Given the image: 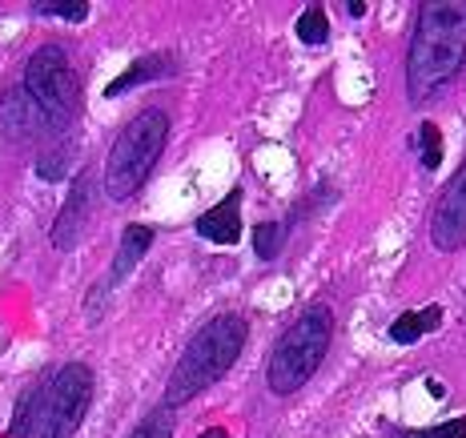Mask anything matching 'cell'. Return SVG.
<instances>
[{
  "label": "cell",
  "instance_id": "1",
  "mask_svg": "<svg viewBox=\"0 0 466 438\" xmlns=\"http://www.w3.org/2000/svg\"><path fill=\"white\" fill-rule=\"evenodd\" d=\"M466 65V0H431L406 48V97L410 105L434 101Z\"/></svg>",
  "mask_w": 466,
  "mask_h": 438
},
{
  "label": "cell",
  "instance_id": "2",
  "mask_svg": "<svg viewBox=\"0 0 466 438\" xmlns=\"http://www.w3.org/2000/svg\"><path fill=\"white\" fill-rule=\"evenodd\" d=\"M246 338H249V326L241 314H213L198 334L189 338V346L181 350L177 366H173L169 382H165V406H186L189 398H198L201 391H209L213 382L226 378V370L241 358L246 350Z\"/></svg>",
  "mask_w": 466,
  "mask_h": 438
},
{
  "label": "cell",
  "instance_id": "3",
  "mask_svg": "<svg viewBox=\"0 0 466 438\" xmlns=\"http://www.w3.org/2000/svg\"><path fill=\"white\" fill-rule=\"evenodd\" d=\"M329 342H334V318L322 301L306 306L298 314V322L286 326V334L278 338L274 354H269V366H266V382L274 394H298L302 386L314 378V370L326 362L329 354Z\"/></svg>",
  "mask_w": 466,
  "mask_h": 438
},
{
  "label": "cell",
  "instance_id": "4",
  "mask_svg": "<svg viewBox=\"0 0 466 438\" xmlns=\"http://www.w3.org/2000/svg\"><path fill=\"white\" fill-rule=\"evenodd\" d=\"M165 141H169V113L165 109H141L116 133L109 161H105V198L109 201H129L133 193L149 181L153 165L161 161Z\"/></svg>",
  "mask_w": 466,
  "mask_h": 438
},
{
  "label": "cell",
  "instance_id": "5",
  "mask_svg": "<svg viewBox=\"0 0 466 438\" xmlns=\"http://www.w3.org/2000/svg\"><path fill=\"white\" fill-rule=\"evenodd\" d=\"M25 93L41 105L48 133H69L81 109V89L76 73L61 45H41L25 65Z\"/></svg>",
  "mask_w": 466,
  "mask_h": 438
},
{
  "label": "cell",
  "instance_id": "6",
  "mask_svg": "<svg viewBox=\"0 0 466 438\" xmlns=\"http://www.w3.org/2000/svg\"><path fill=\"white\" fill-rule=\"evenodd\" d=\"M93 366L85 362H65L48 378L41 406H36V431L33 438H73V431L81 426L85 411L93 402Z\"/></svg>",
  "mask_w": 466,
  "mask_h": 438
},
{
  "label": "cell",
  "instance_id": "7",
  "mask_svg": "<svg viewBox=\"0 0 466 438\" xmlns=\"http://www.w3.org/2000/svg\"><path fill=\"white\" fill-rule=\"evenodd\" d=\"M431 241L439 254L466 250V158L459 165V173L439 193V206L431 213Z\"/></svg>",
  "mask_w": 466,
  "mask_h": 438
},
{
  "label": "cell",
  "instance_id": "8",
  "mask_svg": "<svg viewBox=\"0 0 466 438\" xmlns=\"http://www.w3.org/2000/svg\"><path fill=\"white\" fill-rule=\"evenodd\" d=\"M93 198H96V178H93V169H81L69 185V198H65L61 213H56L53 229H48V241H53L56 254H69L76 241H81V233L93 218Z\"/></svg>",
  "mask_w": 466,
  "mask_h": 438
},
{
  "label": "cell",
  "instance_id": "9",
  "mask_svg": "<svg viewBox=\"0 0 466 438\" xmlns=\"http://www.w3.org/2000/svg\"><path fill=\"white\" fill-rule=\"evenodd\" d=\"M0 129H5L13 141H33L36 133L45 129L41 105L25 93V85L21 89H8L5 97H0Z\"/></svg>",
  "mask_w": 466,
  "mask_h": 438
},
{
  "label": "cell",
  "instance_id": "10",
  "mask_svg": "<svg viewBox=\"0 0 466 438\" xmlns=\"http://www.w3.org/2000/svg\"><path fill=\"white\" fill-rule=\"evenodd\" d=\"M198 233L213 246H233L241 238V189H229L213 209L198 218Z\"/></svg>",
  "mask_w": 466,
  "mask_h": 438
},
{
  "label": "cell",
  "instance_id": "11",
  "mask_svg": "<svg viewBox=\"0 0 466 438\" xmlns=\"http://www.w3.org/2000/svg\"><path fill=\"white\" fill-rule=\"evenodd\" d=\"M173 69H177V61H173L169 53H145L105 89V97H125L129 89H141V85H153V81H161V76H169Z\"/></svg>",
  "mask_w": 466,
  "mask_h": 438
},
{
  "label": "cell",
  "instance_id": "12",
  "mask_svg": "<svg viewBox=\"0 0 466 438\" xmlns=\"http://www.w3.org/2000/svg\"><path fill=\"white\" fill-rule=\"evenodd\" d=\"M439 326H442V310L439 306L402 310V314L390 322V330H386V338H390L394 346H414V342H422L426 334H434Z\"/></svg>",
  "mask_w": 466,
  "mask_h": 438
},
{
  "label": "cell",
  "instance_id": "13",
  "mask_svg": "<svg viewBox=\"0 0 466 438\" xmlns=\"http://www.w3.org/2000/svg\"><path fill=\"white\" fill-rule=\"evenodd\" d=\"M149 246H153V229L149 226H125L121 246H116V258H113V270H109V286L129 278L133 270L141 266V258L149 254Z\"/></svg>",
  "mask_w": 466,
  "mask_h": 438
},
{
  "label": "cell",
  "instance_id": "14",
  "mask_svg": "<svg viewBox=\"0 0 466 438\" xmlns=\"http://www.w3.org/2000/svg\"><path fill=\"white\" fill-rule=\"evenodd\" d=\"M41 394H45L41 382H28L21 391V398H16L13 426H8V438H28L36 431V406H41Z\"/></svg>",
  "mask_w": 466,
  "mask_h": 438
},
{
  "label": "cell",
  "instance_id": "15",
  "mask_svg": "<svg viewBox=\"0 0 466 438\" xmlns=\"http://www.w3.org/2000/svg\"><path fill=\"white\" fill-rule=\"evenodd\" d=\"M294 33H298V41H302V45L322 48V45L329 41V16H326V8H322V5H309L306 13L298 16Z\"/></svg>",
  "mask_w": 466,
  "mask_h": 438
},
{
  "label": "cell",
  "instance_id": "16",
  "mask_svg": "<svg viewBox=\"0 0 466 438\" xmlns=\"http://www.w3.org/2000/svg\"><path fill=\"white\" fill-rule=\"evenodd\" d=\"M73 173V149L69 145H53L36 158V178L41 181H65Z\"/></svg>",
  "mask_w": 466,
  "mask_h": 438
},
{
  "label": "cell",
  "instance_id": "17",
  "mask_svg": "<svg viewBox=\"0 0 466 438\" xmlns=\"http://www.w3.org/2000/svg\"><path fill=\"white\" fill-rule=\"evenodd\" d=\"M281 246H286V226H278V221H258L254 226V254L261 261H274L281 254Z\"/></svg>",
  "mask_w": 466,
  "mask_h": 438
},
{
  "label": "cell",
  "instance_id": "18",
  "mask_svg": "<svg viewBox=\"0 0 466 438\" xmlns=\"http://www.w3.org/2000/svg\"><path fill=\"white\" fill-rule=\"evenodd\" d=\"M129 438H173V411L165 402L153 406V411L141 418L137 431H133Z\"/></svg>",
  "mask_w": 466,
  "mask_h": 438
},
{
  "label": "cell",
  "instance_id": "19",
  "mask_svg": "<svg viewBox=\"0 0 466 438\" xmlns=\"http://www.w3.org/2000/svg\"><path fill=\"white\" fill-rule=\"evenodd\" d=\"M419 149H422V169L434 173L442 165V133L434 121H422L419 125Z\"/></svg>",
  "mask_w": 466,
  "mask_h": 438
},
{
  "label": "cell",
  "instance_id": "20",
  "mask_svg": "<svg viewBox=\"0 0 466 438\" xmlns=\"http://www.w3.org/2000/svg\"><path fill=\"white\" fill-rule=\"evenodd\" d=\"M33 13L36 16H61V21H73V25H81L85 16H89V5L85 0H36L33 5Z\"/></svg>",
  "mask_w": 466,
  "mask_h": 438
},
{
  "label": "cell",
  "instance_id": "21",
  "mask_svg": "<svg viewBox=\"0 0 466 438\" xmlns=\"http://www.w3.org/2000/svg\"><path fill=\"white\" fill-rule=\"evenodd\" d=\"M394 438H466V418H446V423L426 426V431H394Z\"/></svg>",
  "mask_w": 466,
  "mask_h": 438
},
{
  "label": "cell",
  "instance_id": "22",
  "mask_svg": "<svg viewBox=\"0 0 466 438\" xmlns=\"http://www.w3.org/2000/svg\"><path fill=\"white\" fill-rule=\"evenodd\" d=\"M101 294H109V281H96V286L89 290V310H85V322L89 326L101 322Z\"/></svg>",
  "mask_w": 466,
  "mask_h": 438
},
{
  "label": "cell",
  "instance_id": "23",
  "mask_svg": "<svg viewBox=\"0 0 466 438\" xmlns=\"http://www.w3.org/2000/svg\"><path fill=\"white\" fill-rule=\"evenodd\" d=\"M346 13L350 16H366V0H346Z\"/></svg>",
  "mask_w": 466,
  "mask_h": 438
},
{
  "label": "cell",
  "instance_id": "24",
  "mask_svg": "<svg viewBox=\"0 0 466 438\" xmlns=\"http://www.w3.org/2000/svg\"><path fill=\"white\" fill-rule=\"evenodd\" d=\"M201 438H229L226 426H209V431H201Z\"/></svg>",
  "mask_w": 466,
  "mask_h": 438
},
{
  "label": "cell",
  "instance_id": "25",
  "mask_svg": "<svg viewBox=\"0 0 466 438\" xmlns=\"http://www.w3.org/2000/svg\"><path fill=\"white\" fill-rule=\"evenodd\" d=\"M426 391H431L434 398H442V394H446V391H442V382H434V378H431V382H426Z\"/></svg>",
  "mask_w": 466,
  "mask_h": 438
}]
</instances>
